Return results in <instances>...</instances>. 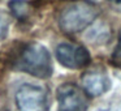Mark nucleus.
<instances>
[{"instance_id": "1", "label": "nucleus", "mask_w": 121, "mask_h": 111, "mask_svg": "<svg viewBox=\"0 0 121 111\" xmlns=\"http://www.w3.org/2000/svg\"><path fill=\"white\" fill-rule=\"evenodd\" d=\"M13 67L38 79H48L53 72L52 59L48 50L40 43H29L20 50Z\"/></svg>"}, {"instance_id": "2", "label": "nucleus", "mask_w": 121, "mask_h": 111, "mask_svg": "<svg viewBox=\"0 0 121 111\" xmlns=\"http://www.w3.org/2000/svg\"><path fill=\"white\" fill-rule=\"evenodd\" d=\"M99 14V8L91 1L79 0L68 5L59 17L60 29L66 34L82 32Z\"/></svg>"}, {"instance_id": "3", "label": "nucleus", "mask_w": 121, "mask_h": 111, "mask_svg": "<svg viewBox=\"0 0 121 111\" xmlns=\"http://www.w3.org/2000/svg\"><path fill=\"white\" fill-rule=\"evenodd\" d=\"M18 111H48V95L43 86L22 84L14 95Z\"/></svg>"}, {"instance_id": "4", "label": "nucleus", "mask_w": 121, "mask_h": 111, "mask_svg": "<svg viewBox=\"0 0 121 111\" xmlns=\"http://www.w3.org/2000/svg\"><path fill=\"white\" fill-rule=\"evenodd\" d=\"M57 111H86L89 99L77 85L66 82L57 88Z\"/></svg>"}, {"instance_id": "5", "label": "nucleus", "mask_w": 121, "mask_h": 111, "mask_svg": "<svg viewBox=\"0 0 121 111\" xmlns=\"http://www.w3.org/2000/svg\"><path fill=\"white\" fill-rule=\"evenodd\" d=\"M56 58L59 63L69 69H81L90 64L91 58L83 46L73 43H60L56 47Z\"/></svg>"}, {"instance_id": "6", "label": "nucleus", "mask_w": 121, "mask_h": 111, "mask_svg": "<svg viewBox=\"0 0 121 111\" xmlns=\"http://www.w3.org/2000/svg\"><path fill=\"white\" fill-rule=\"evenodd\" d=\"M82 85L87 94L95 97V95H100L109 90L111 80L105 72L92 71L87 72L82 76Z\"/></svg>"}, {"instance_id": "7", "label": "nucleus", "mask_w": 121, "mask_h": 111, "mask_svg": "<svg viewBox=\"0 0 121 111\" xmlns=\"http://www.w3.org/2000/svg\"><path fill=\"white\" fill-rule=\"evenodd\" d=\"M12 14L20 21H25L31 14V4L26 0H11L8 3Z\"/></svg>"}, {"instance_id": "8", "label": "nucleus", "mask_w": 121, "mask_h": 111, "mask_svg": "<svg viewBox=\"0 0 121 111\" xmlns=\"http://www.w3.org/2000/svg\"><path fill=\"white\" fill-rule=\"evenodd\" d=\"M9 24H11V17L8 13L0 11V38H4L8 33Z\"/></svg>"}, {"instance_id": "9", "label": "nucleus", "mask_w": 121, "mask_h": 111, "mask_svg": "<svg viewBox=\"0 0 121 111\" xmlns=\"http://www.w3.org/2000/svg\"><path fill=\"white\" fill-rule=\"evenodd\" d=\"M113 61H115V64H117V65L121 67V38H120L117 48H116L115 54H113Z\"/></svg>"}, {"instance_id": "10", "label": "nucleus", "mask_w": 121, "mask_h": 111, "mask_svg": "<svg viewBox=\"0 0 121 111\" xmlns=\"http://www.w3.org/2000/svg\"><path fill=\"white\" fill-rule=\"evenodd\" d=\"M109 1H113V3H120L121 0H109Z\"/></svg>"}, {"instance_id": "11", "label": "nucleus", "mask_w": 121, "mask_h": 111, "mask_svg": "<svg viewBox=\"0 0 121 111\" xmlns=\"http://www.w3.org/2000/svg\"><path fill=\"white\" fill-rule=\"evenodd\" d=\"M0 111H4V110H3V108H0Z\"/></svg>"}]
</instances>
